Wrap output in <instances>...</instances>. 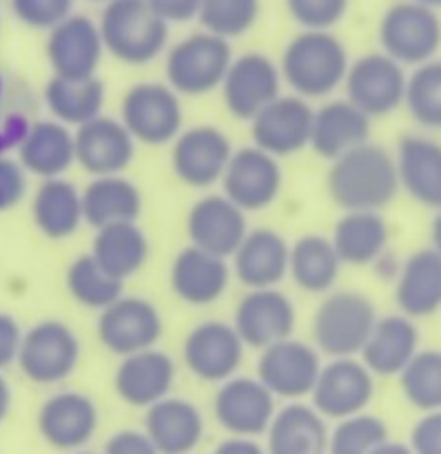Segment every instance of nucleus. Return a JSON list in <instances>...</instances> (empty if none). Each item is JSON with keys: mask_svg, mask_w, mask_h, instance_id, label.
<instances>
[{"mask_svg": "<svg viewBox=\"0 0 441 454\" xmlns=\"http://www.w3.org/2000/svg\"><path fill=\"white\" fill-rule=\"evenodd\" d=\"M384 442H389L386 424L364 411L337 421L328 433V454H373Z\"/></svg>", "mask_w": 441, "mask_h": 454, "instance_id": "44", "label": "nucleus"}, {"mask_svg": "<svg viewBox=\"0 0 441 454\" xmlns=\"http://www.w3.org/2000/svg\"><path fill=\"white\" fill-rule=\"evenodd\" d=\"M34 120L25 111L0 109V155L16 153Z\"/></svg>", "mask_w": 441, "mask_h": 454, "instance_id": "48", "label": "nucleus"}, {"mask_svg": "<svg viewBox=\"0 0 441 454\" xmlns=\"http://www.w3.org/2000/svg\"><path fill=\"white\" fill-rule=\"evenodd\" d=\"M406 82V67L384 51H375L350 62L342 87L346 89V100L373 120L384 118L404 106Z\"/></svg>", "mask_w": 441, "mask_h": 454, "instance_id": "9", "label": "nucleus"}, {"mask_svg": "<svg viewBox=\"0 0 441 454\" xmlns=\"http://www.w3.org/2000/svg\"><path fill=\"white\" fill-rule=\"evenodd\" d=\"M169 282L180 301L189 306H211L220 300L231 284L229 262L220 255L189 244L173 260Z\"/></svg>", "mask_w": 441, "mask_h": 454, "instance_id": "25", "label": "nucleus"}, {"mask_svg": "<svg viewBox=\"0 0 441 454\" xmlns=\"http://www.w3.org/2000/svg\"><path fill=\"white\" fill-rule=\"evenodd\" d=\"M380 47L402 67H420L437 58L441 18L435 9L413 0L390 4L380 20Z\"/></svg>", "mask_w": 441, "mask_h": 454, "instance_id": "7", "label": "nucleus"}, {"mask_svg": "<svg viewBox=\"0 0 441 454\" xmlns=\"http://www.w3.org/2000/svg\"><path fill=\"white\" fill-rule=\"evenodd\" d=\"M413 3H420V4H424V7L435 9V12H439L441 9V0H413Z\"/></svg>", "mask_w": 441, "mask_h": 454, "instance_id": "58", "label": "nucleus"}, {"mask_svg": "<svg viewBox=\"0 0 441 454\" xmlns=\"http://www.w3.org/2000/svg\"><path fill=\"white\" fill-rule=\"evenodd\" d=\"M102 454H160L145 430H118L105 443Z\"/></svg>", "mask_w": 441, "mask_h": 454, "instance_id": "50", "label": "nucleus"}, {"mask_svg": "<svg viewBox=\"0 0 441 454\" xmlns=\"http://www.w3.org/2000/svg\"><path fill=\"white\" fill-rule=\"evenodd\" d=\"M162 331V315L155 304L136 295H120L114 304L100 310L96 324L100 344L118 357L154 348Z\"/></svg>", "mask_w": 441, "mask_h": 454, "instance_id": "12", "label": "nucleus"}, {"mask_svg": "<svg viewBox=\"0 0 441 454\" xmlns=\"http://www.w3.org/2000/svg\"><path fill=\"white\" fill-rule=\"evenodd\" d=\"M87 3H96V4H105V3H109V0H87Z\"/></svg>", "mask_w": 441, "mask_h": 454, "instance_id": "60", "label": "nucleus"}, {"mask_svg": "<svg viewBox=\"0 0 441 454\" xmlns=\"http://www.w3.org/2000/svg\"><path fill=\"white\" fill-rule=\"evenodd\" d=\"M220 184L222 193L244 213L264 211L282 193V167L260 146H244L233 151Z\"/></svg>", "mask_w": 441, "mask_h": 454, "instance_id": "13", "label": "nucleus"}, {"mask_svg": "<svg viewBox=\"0 0 441 454\" xmlns=\"http://www.w3.org/2000/svg\"><path fill=\"white\" fill-rule=\"evenodd\" d=\"M284 4L302 29L331 31L344 20L350 0H284Z\"/></svg>", "mask_w": 441, "mask_h": 454, "instance_id": "45", "label": "nucleus"}, {"mask_svg": "<svg viewBox=\"0 0 441 454\" xmlns=\"http://www.w3.org/2000/svg\"><path fill=\"white\" fill-rule=\"evenodd\" d=\"M145 433L160 454H193L204 439V417L193 402L169 395L146 408Z\"/></svg>", "mask_w": 441, "mask_h": 454, "instance_id": "28", "label": "nucleus"}, {"mask_svg": "<svg viewBox=\"0 0 441 454\" xmlns=\"http://www.w3.org/2000/svg\"><path fill=\"white\" fill-rule=\"evenodd\" d=\"M75 0H9L13 18L29 29L49 31L74 13Z\"/></svg>", "mask_w": 441, "mask_h": 454, "instance_id": "46", "label": "nucleus"}, {"mask_svg": "<svg viewBox=\"0 0 441 454\" xmlns=\"http://www.w3.org/2000/svg\"><path fill=\"white\" fill-rule=\"evenodd\" d=\"M247 346L235 333L233 324L209 322L191 328L182 344V359L189 372L209 384H222L238 375L242 368Z\"/></svg>", "mask_w": 441, "mask_h": 454, "instance_id": "18", "label": "nucleus"}, {"mask_svg": "<svg viewBox=\"0 0 441 454\" xmlns=\"http://www.w3.org/2000/svg\"><path fill=\"white\" fill-rule=\"evenodd\" d=\"M38 434L60 452H78L91 443L100 426V412L89 395L60 390L43 402L35 417Z\"/></svg>", "mask_w": 441, "mask_h": 454, "instance_id": "17", "label": "nucleus"}, {"mask_svg": "<svg viewBox=\"0 0 441 454\" xmlns=\"http://www.w3.org/2000/svg\"><path fill=\"white\" fill-rule=\"evenodd\" d=\"M176 384V362L154 348L122 357L114 375V390L127 406L146 411L169 397Z\"/></svg>", "mask_w": 441, "mask_h": 454, "instance_id": "24", "label": "nucleus"}, {"mask_svg": "<svg viewBox=\"0 0 441 454\" xmlns=\"http://www.w3.org/2000/svg\"><path fill=\"white\" fill-rule=\"evenodd\" d=\"M399 388L413 408L421 412L441 408V350H417L408 366L399 372Z\"/></svg>", "mask_w": 441, "mask_h": 454, "instance_id": "41", "label": "nucleus"}, {"mask_svg": "<svg viewBox=\"0 0 441 454\" xmlns=\"http://www.w3.org/2000/svg\"><path fill=\"white\" fill-rule=\"evenodd\" d=\"M420 350V331L406 315L377 317L359 359L375 377H398Z\"/></svg>", "mask_w": 441, "mask_h": 454, "instance_id": "29", "label": "nucleus"}, {"mask_svg": "<svg viewBox=\"0 0 441 454\" xmlns=\"http://www.w3.org/2000/svg\"><path fill=\"white\" fill-rule=\"evenodd\" d=\"M22 328L18 319L9 313H0V371H7L18 359L22 341Z\"/></svg>", "mask_w": 441, "mask_h": 454, "instance_id": "51", "label": "nucleus"}, {"mask_svg": "<svg viewBox=\"0 0 441 454\" xmlns=\"http://www.w3.org/2000/svg\"><path fill=\"white\" fill-rule=\"evenodd\" d=\"M377 322V309L364 293H328L311 322L315 348L331 357H358Z\"/></svg>", "mask_w": 441, "mask_h": 454, "instance_id": "5", "label": "nucleus"}, {"mask_svg": "<svg viewBox=\"0 0 441 454\" xmlns=\"http://www.w3.org/2000/svg\"><path fill=\"white\" fill-rule=\"evenodd\" d=\"M315 109L295 93H280L251 120L253 145L273 158H291L311 145Z\"/></svg>", "mask_w": 441, "mask_h": 454, "instance_id": "19", "label": "nucleus"}, {"mask_svg": "<svg viewBox=\"0 0 441 454\" xmlns=\"http://www.w3.org/2000/svg\"><path fill=\"white\" fill-rule=\"evenodd\" d=\"M319 368V350L291 335L260 350L256 377L275 395V399L300 402L311 397Z\"/></svg>", "mask_w": 441, "mask_h": 454, "instance_id": "11", "label": "nucleus"}, {"mask_svg": "<svg viewBox=\"0 0 441 454\" xmlns=\"http://www.w3.org/2000/svg\"><path fill=\"white\" fill-rule=\"evenodd\" d=\"M404 106L420 127L441 131V60L424 62L408 75Z\"/></svg>", "mask_w": 441, "mask_h": 454, "instance_id": "42", "label": "nucleus"}, {"mask_svg": "<svg viewBox=\"0 0 441 454\" xmlns=\"http://www.w3.org/2000/svg\"><path fill=\"white\" fill-rule=\"evenodd\" d=\"M91 257L120 282L140 273L149 257V239L138 222H118V224L96 229L91 242Z\"/></svg>", "mask_w": 441, "mask_h": 454, "instance_id": "37", "label": "nucleus"}, {"mask_svg": "<svg viewBox=\"0 0 441 454\" xmlns=\"http://www.w3.org/2000/svg\"><path fill=\"white\" fill-rule=\"evenodd\" d=\"M27 171L12 155H0V213H9L25 200Z\"/></svg>", "mask_w": 441, "mask_h": 454, "instance_id": "47", "label": "nucleus"}, {"mask_svg": "<svg viewBox=\"0 0 441 454\" xmlns=\"http://www.w3.org/2000/svg\"><path fill=\"white\" fill-rule=\"evenodd\" d=\"M149 7L169 25H185L198 20L200 0H146Z\"/></svg>", "mask_w": 441, "mask_h": 454, "instance_id": "52", "label": "nucleus"}, {"mask_svg": "<svg viewBox=\"0 0 441 454\" xmlns=\"http://www.w3.org/2000/svg\"><path fill=\"white\" fill-rule=\"evenodd\" d=\"M260 13L262 0H200L198 20L202 29L233 40L248 34Z\"/></svg>", "mask_w": 441, "mask_h": 454, "instance_id": "43", "label": "nucleus"}, {"mask_svg": "<svg viewBox=\"0 0 441 454\" xmlns=\"http://www.w3.org/2000/svg\"><path fill=\"white\" fill-rule=\"evenodd\" d=\"M399 266L402 264H399V262L395 260V255H390L389 251L382 253V255L373 262V269L377 270V275H380V278H386V279H393V282L399 273Z\"/></svg>", "mask_w": 441, "mask_h": 454, "instance_id": "54", "label": "nucleus"}, {"mask_svg": "<svg viewBox=\"0 0 441 454\" xmlns=\"http://www.w3.org/2000/svg\"><path fill=\"white\" fill-rule=\"evenodd\" d=\"M373 454H415L411 450V446H404V443H398V442H384L380 448H377Z\"/></svg>", "mask_w": 441, "mask_h": 454, "instance_id": "56", "label": "nucleus"}, {"mask_svg": "<svg viewBox=\"0 0 441 454\" xmlns=\"http://www.w3.org/2000/svg\"><path fill=\"white\" fill-rule=\"evenodd\" d=\"M327 419L311 403L278 408L266 428V454H328Z\"/></svg>", "mask_w": 441, "mask_h": 454, "instance_id": "32", "label": "nucleus"}, {"mask_svg": "<svg viewBox=\"0 0 441 454\" xmlns=\"http://www.w3.org/2000/svg\"><path fill=\"white\" fill-rule=\"evenodd\" d=\"M84 222L93 229L138 222L142 213V193L131 180L118 176H98L83 189Z\"/></svg>", "mask_w": 441, "mask_h": 454, "instance_id": "36", "label": "nucleus"}, {"mask_svg": "<svg viewBox=\"0 0 441 454\" xmlns=\"http://www.w3.org/2000/svg\"><path fill=\"white\" fill-rule=\"evenodd\" d=\"M44 53L53 75L74 80L96 75L106 53L98 20L74 12L47 31Z\"/></svg>", "mask_w": 441, "mask_h": 454, "instance_id": "20", "label": "nucleus"}, {"mask_svg": "<svg viewBox=\"0 0 441 454\" xmlns=\"http://www.w3.org/2000/svg\"><path fill=\"white\" fill-rule=\"evenodd\" d=\"M371 137V118L353 102L328 100L313 114L311 149L324 160H335Z\"/></svg>", "mask_w": 441, "mask_h": 454, "instance_id": "30", "label": "nucleus"}, {"mask_svg": "<svg viewBox=\"0 0 441 454\" xmlns=\"http://www.w3.org/2000/svg\"><path fill=\"white\" fill-rule=\"evenodd\" d=\"M297 310L291 297L275 288H251L238 301L233 328L247 348L262 350L295 333Z\"/></svg>", "mask_w": 441, "mask_h": 454, "instance_id": "21", "label": "nucleus"}, {"mask_svg": "<svg viewBox=\"0 0 441 454\" xmlns=\"http://www.w3.org/2000/svg\"><path fill=\"white\" fill-rule=\"evenodd\" d=\"M395 301L411 319L433 317L441 310V255L421 248L402 262L395 278Z\"/></svg>", "mask_w": 441, "mask_h": 454, "instance_id": "33", "label": "nucleus"}, {"mask_svg": "<svg viewBox=\"0 0 441 454\" xmlns=\"http://www.w3.org/2000/svg\"><path fill=\"white\" fill-rule=\"evenodd\" d=\"M120 122L140 145H171L180 136L182 124H185L180 93L167 82L133 84L122 96Z\"/></svg>", "mask_w": 441, "mask_h": 454, "instance_id": "8", "label": "nucleus"}, {"mask_svg": "<svg viewBox=\"0 0 441 454\" xmlns=\"http://www.w3.org/2000/svg\"><path fill=\"white\" fill-rule=\"evenodd\" d=\"M327 191L344 211H382L402 191L395 155L373 142L355 146L331 160Z\"/></svg>", "mask_w": 441, "mask_h": 454, "instance_id": "1", "label": "nucleus"}, {"mask_svg": "<svg viewBox=\"0 0 441 454\" xmlns=\"http://www.w3.org/2000/svg\"><path fill=\"white\" fill-rule=\"evenodd\" d=\"M291 244L273 229H253L231 255V270L242 286L275 288L288 275Z\"/></svg>", "mask_w": 441, "mask_h": 454, "instance_id": "26", "label": "nucleus"}, {"mask_svg": "<svg viewBox=\"0 0 441 454\" xmlns=\"http://www.w3.org/2000/svg\"><path fill=\"white\" fill-rule=\"evenodd\" d=\"M44 106L53 120L67 124L69 129H78L89 120L102 115L106 100V89L100 78H60L51 75L44 84Z\"/></svg>", "mask_w": 441, "mask_h": 454, "instance_id": "39", "label": "nucleus"}, {"mask_svg": "<svg viewBox=\"0 0 441 454\" xmlns=\"http://www.w3.org/2000/svg\"><path fill=\"white\" fill-rule=\"evenodd\" d=\"M349 65V49L333 31L302 29L284 47L280 74L291 93L311 102L335 93Z\"/></svg>", "mask_w": 441, "mask_h": 454, "instance_id": "2", "label": "nucleus"}, {"mask_svg": "<svg viewBox=\"0 0 441 454\" xmlns=\"http://www.w3.org/2000/svg\"><path fill=\"white\" fill-rule=\"evenodd\" d=\"M390 231L382 211H344L333 229V247L344 266H373L389 251Z\"/></svg>", "mask_w": 441, "mask_h": 454, "instance_id": "35", "label": "nucleus"}, {"mask_svg": "<svg viewBox=\"0 0 441 454\" xmlns=\"http://www.w3.org/2000/svg\"><path fill=\"white\" fill-rule=\"evenodd\" d=\"M375 397V375L358 357H331L319 368L311 406L324 419L340 421L364 412Z\"/></svg>", "mask_w": 441, "mask_h": 454, "instance_id": "10", "label": "nucleus"}, {"mask_svg": "<svg viewBox=\"0 0 441 454\" xmlns=\"http://www.w3.org/2000/svg\"><path fill=\"white\" fill-rule=\"evenodd\" d=\"M74 454H96V452H87V450H78V452H74Z\"/></svg>", "mask_w": 441, "mask_h": 454, "instance_id": "61", "label": "nucleus"}, {"mask_svg": "<svg viewBox=\"0 0 441 454\" xmlns=\"http://www.w3.org/2000/svg\"><path fill=\"white\" fill-rule=\"evenodd\" d=\"M171 145L173 173L191 189H211L222 182L235 151L229 136L213 124L182 129Z\"/></svg>", "mask_w": 441, "mask_h": 454, "instance_id": "15", "label": "nucleus"}, {"mask_svg": "<svg viewBox=\"0 0 441 454\" xmlns=\"http://www.w3.org/2000/svg\"><path fill=\"white\" fill-rule=\"evenodd\" d=\"M231 60V40L207 29L193 31L167 49L164 75L169 87L176 89L180 96H207L220 89Z\"/></svg>", "mask_w": 441, "mask_h": 454, "instance_id": "4", "label": "nucleus"}, {"mask_svg": "<svg viewBox=\"0 0 441 454\" xmlns=\"http://www.w3.org/2000/svg\"><path fill=\"white\" fill-rule=\"evenodd\" d=\"M12 406H13L12 386H9L7 377H4L3 371H0V424H3V421L9 417V412H12Z\"/></svg>", "mask_w": 441, "mask_h": 454, "instance_id": "55", "label": "nucleus"}, {"mask_svg": "<svg viewBox=\"0 0 441 454\" xmlns=\"http://www.w3.org/2000/svg\"><path fill=\"white\" fill-rule=\"evenodd\" d=\"M247 233V213L235 207L224 193L204 195L186 215V235L191 244L224 260L233 255Z\"/></svg>", "mask_w": 441, "mask_h": 454, "instance_id": "23", "label": "nucleus"}, {"mask_svg": "<svg viewBox=\"0 0 441 454\" xmlns=\"http://www.w3.org/2000/svg\"><path fill=\"white\" fill-rule=\"evenodd\" d=\"M4 87H7V82H4L3 74H0V102H3V96H4Z\"/></svg>", "mask_w": 441, "mask_h": 454, "instance_id": "59", "label": "nucleus"}, {"mask_svg": "<svg viewBox=\"0 0 441 454\" xmlns=\"http://www.w3.org/2000/svg\"><path fill=\"white\" fill-rule=\"evenodd\" d=\"M213 454H266V448L260 446L253 437H231L216 446Z\"/></svg>", "mask_w": 441, "mask_h": 454, "instance_id": "53", "label": "nucleus"}, {"mask_svg": "<svg viewBox=\"0 0 441 454\" xmlns=\"http://www.w3.org/2000/svg\"><path fill=\"white\" fill-rule=\"evenodd\" d=\"M278 399L257 377L233 375L213 397V417L231 437H260L278 412Z\"/></svg>", "mask_w": 441, "mask_h": 454, "instance_id": "14", "label": "nucleus"}, {"mask_svg": "<svg viewBox=\"0 0 441 454\" xmlns=\"http://www.w3.org/2000/svg\"><path fill=\"white\" fill-rule=\"evenodd\" d=\"M65 284L74 301L100 313L102 309L114 304L122 295L124 282L106 273L89 253V255H80L71 262L65 275Z\"/></svg>", "mask_w": 441, "mask_h": 454, "instance_id": "40", "label": "nucleus"}, {"mask_svg": "<svg viewBox=\"0 0 441 454\" xmlns=\"http://www.w3.org/2000/svg\"><path fill=\"white\" fill-rule=\"evenodd\" d=\"M80 340L71 326L44 319L22 333L16 366L35 386H56L69 380L80 364Z\"/></svg>", "mask_w": 441, "mask_h": 454, "instance_id": "6", "label": "nucleus"}, {"mask_svg": "<svg viewBox=\"0 0 441 454\" xmlns=\"http://www.w3.org/2000/svg\"><path fill=\"white\" fill-rule=\"evenodd\" d=\"M31 217L44 238H71L84 224L83 191L65 176L40 180L31 198Z\"/></svg>", "mask_w": 441, "mask_h": 454, "instance_id": "34", "label": "nucleus"}, {"mask_svg": "<svg viewBox=\"0 0 441 454\" xmlns=\"http://www.w3.org/2000/svg\"><path fill=\"white\" fill-rule=\"evenodd\" d=\"M282 74L266 53L248 51L233 58L220 84L222 100L233 118L251 122L282 93Z\"/></svg>", "mask_w": 441, "mask_h": 454, "instance_id": "16", "label": "nucleus"}, {"mask_svg": "<svg viewBox=\"0 0 441 454\" xmlns=\"http://www.w3.org/2000/svg\"><path fill=\"white\" fill-rule=\"evenodd\" d=\"M411 450L415 454H441V408L424 412L411 433Z\"/></svg>", "mask_w": 441, "mask_h": 454, "instance_id": "49", "label": "nucleus"}, {"mask_svg": "<svg viewBox=\"0 0 441 454\" xmlns=\"http://www.w3.org/2000/svg\"><path fill=\"white\" fill-rule=\"evenodd\" d=\"M342 260L331 238L304 235L291 244L288 251V278L300 291L311 295H327L333 291L342 273Z\"/></svg>", "mask_w": 441, "mask_h": 454, "instance_id": "38", "label": "nucleus"}, {"mask_svg": "<svg viewBox=\"0 0 441 454\" xmlns=\"http://www.w3.org/2000/svg\"><path fill=\"white\" fill-rule=\"evenodd\" d=\"M18 162L38 180L62 177L75 164L74 131L58 120L31 122L25 140L16 151Z\"/></svg>", "mask_w": 441, "mask_h": 454, "instance_id": "31", "label": "nucleus"}, {"mask_svg": "<svg viewBox=\"0 0 441 454\" xmlns=\"http://www.w3.org/2000/svg\"><path fill=\"white\" fill-rule=\"evenodd\" d=\"M399 189L417 204L441 211V142L429 136H404L395 153Z\"/></svg>", "mask_w": 441, "mask_h": 454, "instance_id": "27", "label": "nucleus"}, {"mask_svg": "<svg viewBox=\"0 0 441 454\" xmlns=\"http://www.w3.org/2000/svg\"><path fill=\"white\" fill-rule=\"evenodd\" d=\"M75 164L91 177L118 176L131 167L136 145L120 120L98 115L74 131Z\"/></svg>", "mask_w": 441, "mask_h": 454, "instance_id": "22", "label": "nucleus"}, {"mask_svg": "<svg viewBox=\"0 0 441 454\" xmlns=\"http://www.w3.org/2000/svg\"><path fill=\"white\" fill-rule=\"evenodd\" d=\"M102 44L109 56L129 67H145L169 49V22L146 0H109L102 4Z\"/></svg>", "mask_w": 441, "mask_h": 454, "instance_id": "3", "label": "nucleus"}, {"mask_svg": "<svg viewBox=\"0 0 441 454\" xmlns=\"http://www.w3.org/2000/svg\"><path fill=\"white\" fill-rule=\"evenodd\" d=\"M430 244H433V251H437L441 255V211H437V215H435L433 220V226H430Z\"/></svg>", "mask_w": 441, "mask_h": 454, "instance_id": "57", "label": "nucleus"}]
</instances>
